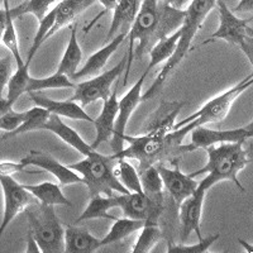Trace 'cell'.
Wrapping results in <instances>:
<instances>
[{"mask_svg": "<svg viewBox=\"0 0 253 253\" xmlns=\"http://www.w3.org/2000/svg\"><path fill=\"white\" fill-rule=\"evenodd\" d=\"M185 9H176L166 0H143L139 4L128 36L129 47L126 52V66L124 74V85L129 76L133 58H139L150 52L153 44L161 38L171 35L181 27Z\"/></svg>", "mask_w": 253, "mask_h": 253, "instance_id": "obj_1", "label": "cell"}, {"mask_svg": "<svg viewBox=\"0 0 253 253\" xmlns=\"http://www.w3.org/2000/svg\"><path fill=\"white\" fill-rule=\"evenodd\" d=\"M196 126L194 122L185 124L177 129L169 133L152 132L143 133L142 135H124V142L129 144L128 147L112 153L115 160L126 158L137 160L138 167L155 166L165 160L176 161L177 158L187 152H193L196 148L193 144H182L184 138Z\"/></svg>", "mask_w": 253, "mask_h": 253, "instance_id": "obj_2", "label": "cell"}, {"mask_svg": "<svg viewBox=\"0 0 253 253\" xmlns=\"http://www.w3.org/2000/svg\"><path fill=\"white\" fill-rule=\"evenodd\" d=\"M243 144L245 143H220L218 147H215V144L207 147V165L200 170L190 173V176L195 177L207 173V177L198 184V186L205 191L220 181H232L242 193H246V189L238 180V173L245 170L251 162V155Z\"/></svg>", "mask_w": 253, "mask_h": 253, "instance_id": "obj_3", "label": "cell"}, {"mask_svg": "<svg viewBox=\"0 0 253 253\" xmlns=\"http://www.w3.org/2000/svg\"><path fill=\"white\" fill-rule=\"evenodd\" d=\"M215 5L216 0H191L189 5L185 8L184 22H182L181 27L178 28L180 36H178L175 52L165 62L164 67L161 69V71L158 72L152 86L144 92V95H142V101L153 98L155 95L161 91L165 81L167 80L169 75L175 70L178 63L184 60L186 53L190 51L194 37L196 36L199 29L202 28L207 15L213 10Z\"/></svg>", "mask_w": 253, "mask_h": 253, "instance_id": "obj_4", "label": "cell"}, {"mask_svg": "<svg viewBox=\"0 0 253 253\" xmlns=\"http://www.w3.org/2000/svg\"><path fill=\"white\" fill-rule=\"evenodd\" d=\"M115 165L117 160L112 155H101L94 150L84 160L67 165V167L83 176V181L89 189L90 196L99 194L110 196L113 191L119 194L129 193L115 176Z\"/></svg>", "mask_w": 253, "mask_h": 253, "instance_id": "obj_5", "label": "cell"}, {"mask_svg": "<svg viewBox=\"0 0 253 253\" xmlns=\"http://www.w3.org/2000/svg\"><path fill=\"white\" fill-rule=\"evenodd\" d=\"M24 213L28 219L29 230L37 241L41 252L62 253L65 229L56 215L53 205L36 202L28 205Z\"/></svg>", "mask_w": 253, "mask_h": 253, "instance_id": "obj_6", "label": "cell"}, {"mask_svg": "<svg viewBox=\"0 0 253 253\" xmlns=\"http://www.w3.org/2000/svg\"><path fill=\"white\" fill-rule=\"evenodd\" d=\"M219 9V27L215 32L210 35L209 40L203 42L207 44L213 40H223L225 42L239 47L241 51L253 65V18H239L228 8L224 0H216Z\"/></svg>", "mask_w": 253, "mask_h": 253, "instance_id": "obj_7", "label": "cell"}, {"mask_svg": "<svg viewBox=\"0 0 253 253\" xmlns=\"http://www.w3.org/2000/svg\"><path fill=\"white\" fill-rule=\"evenodd\" d=\"M252 84L253 74H250L247 78L239 81L237 85L232 86L230 89L225 90L221 94L216 95L215 98H213L211 100L205 103L200 109L196 110L191 115H189L187 118L182 119L178 123H175L173 129H177L180 126L190 123V122H194L196 124V126H200L207 123H218V122L224 121L227 118L230 108H232L233 103L236 101V99L238 98L242 92L246 91L248 87L252 86Z\"/></svg>", "mask_w": 253, "mask_h": 253, "instance_id": "obj_8", "label": "cell"}, {"mask_svg": "<svg viewBox=\"0 0 253 253\" xmlns=\"http://www.w3.org/2000/svg\"><path fill=\"white\" fill-rule=\"evenodd\" d=\"M126 66V53L121 62L114 66L113 69L108 70L107 72L98 74L94 78L89 79L86 81H81L76 84L75 89H74V95H72L70 100H74L79 103L81 107H86L89 104L99 100H107L109 98L110 92H112V86L114 81L122 78L123 71Z\"/></svg>", "mask_w": 253, "mask_h": 253, "instance_id": "obj_9", "label": "cell"}, {"mask_svg": "<svg viewBox=\"0 0 253 253\" xmlns=\"http://www.w3.org/2000/svg\"><path fill=\"white\" fill-rule=\"evenodd\" d=\"M0 186L4 195V213L0 223V237H1L13 219L18 214L23 213L28 205L38 200L24 187V185L14 180L13 176L0 175Z\"/></svg>", "mask_w": 253, "mask_h": 253, "instance_id": "obj_10", "label": "cell"}, {"mask_svg": "<svg viewBox=\"0 0 253 253\" xmlns=\"http://www.w3.org/2000/svg\"><path fill=\"white\" fill-rule=\"evenodd\" d=\"M150 72L144 71L141 78L137 80V83L128 90L126 95L121 100H118V113H117V118L114 123V130H113L112 144L113 153H118L124 148V135H126V124L129 122L130 115L138 107V104L142 101V86H143L144 80Z\"/></svg>", "mask_w": 253, "mask_h": 253, "instance_id": "obj_11", "label": "cell"}, {"mask_svg": "<svg viewBox=\"0 0 253 253\" xmlns=\"http://www.w3.org/2000/svg\"><path fill=\"white\" fill-rule=\"evenodd\" d=\"M165 205H157L141 193H126L117 196V208L123 210L124 216L144 220V223L160 224V219L164 215Z\"/></svg>", "mask_w": 253, "mask_h": 253, "instance_id": "obj_12", "label": "cell"}, {"mask_svg": "<svg viewBox=\"0 0 253 253\" xmlns=\"http://www.w3.org/2000/svg\"><path fill=\"white\" fill-rule=\"evenodd\" d=\"M205 191L202 187H196L191 195L187 196L177 208V218L180 220V241L184 243L191 233H195L198 239H202V228H200V221H202L203 205H204Z\"/></svg>", "mask_w": 253, "mask_h": 253, "instance_id": "obj_13", "label": "cell"}, {"mask_svg": "<svg viewBox=\"0 0 253 253\" xmlns=\"http://www.w3.org/2000/svg\"><path fill=\"white\" fill-rule=\"evenodd\" d=\"M191 144L196 150L214 146L216 143H246L253 135V122L248 126L236 128V129H209L203 126H195L191 130Z\"/></svg>", "mask_w": 253, "mask_h": 253, "instance_id": "obj_14", "label": "cell"}, {"mask_svg": "<svg viewBox=\"0 0 253 253\" xmlns=\"http://www.w3.org/2000/svg\"><path fill=\"white\" fill-rule=\"evenodd\" d=\"M173 169L164 166L162 164L155 165L162 180L164 189L166 190L169 196L172 199L176 205H180L182 200L194 193L198 187V182L190 175H185L177 165V160L172 161Z\"/></svg>", "mask_w": 253, "mask_h": 253, "instance_id": "obj_15", "label": "cell"}, {"mask_svg": "<svg viewBox=\"0 0 253 253\" xmlns=\"http://www.w3.org/2000/svg\"><path fill=\"white\" fill-rule=\"evenodd\" d=\"M20 164L26 167L36 166L42 170L52 173L57 178L62 185H72V184H84L83 177L79 176L75 171H72L67 166H63L61 162H58L56 158L47 155L40 151H31L27 156H24L20 160Z\"/></svg>", "mask_w": 253, "mask_h": 253, "instance_id": "obj_16", "label": "cell"}, {"mask_svg": "<svg viewBox=\"0 0 253 253\" xmlns=\"http://www.w3.org/2000/svg\"><path fill=\"white\" fill-rule=\"evenodd\" d=\"M121 78L117 80V85L114 86L113 91L110 92L109 98L104 100V107L100 115L94 119V126L96 129V137L91 144L92 150H96L104 142H109L112 139L113 130H114L115 118L118 113V87Z\"/></svg>", "mask_w": 253, "mask_h": 253, "instance_id": "obj_17", "label": "cell"}, {"mask_svg": "<svg viewBox=\"0 0 253 253\" xmlns=\"http://www.w3.org/2000/svg\"><path fill=\"white\" fill-rule=\"evenodd\" d=\"M184 101L162 100L157 109L151 113L148 119L143 124V133L161 132L169 133L173 130L176 118L184 107Z\"/></svg>", "mask_w": 253, "mask_h": 253, "instance_id": "obj_18", "label": "cell"}, {"mask_svg": "<svg viewBox=\"0 0 253 253\" xmlns=\"http://www.w3.org/2000/svg\"><path fill=\"white\" fill-rule=\"evenodd\" d=\"M126 36H128L126 33H119V35L114 36L108 43L104 44V47H101L99 51L95 52L94 55L90 56L86 63L81 69H79L78 72L74 75L72 81H78L84 78H91V76L100 74L101 70L105 67V65L109 61V58L112 57L113 53L123 43Z\"/></svg>", "mask_w": 253, "mask_h": 253, "instance_id": "obj_19", "label": "cell"}, {"mask_svg": "<svg viewBox=\"0 0 253 253\" xmlns=\"http://www.w3.org/2000/svg\"><path fill=\"white\" fill-rule=\"evenodd\" d=\"M29 95H31V100L37 107L44 108L51 114H56L58 117H63V118L74 119V121H86L90 123H94V119L89 117V114L76 101L70 100V99L63 101L52 100L46 96H41V95L36 94V91H31Z\"/></svg>", "mask_w": 253, "mask_h": 253, "instance_id": "obj_20", "label": "cell"}, {"mask_svg": "<svg viewBox=\"0 0 253 253\" xmlns=\"http://www.w3.org/2000/svg\"><path fill=\"white\" fill-rule=\"evenodd\" d=\"M139 4H141V0H119L118 4L113 9L114 12L113 20L104 41V44L108 43L115 35H119V33L128 35L135 14L138 12Z\"/></svg>", "mask_w": 253, "mask_h": 253, "instance_id": "obj_21", "label": "cell"}, {"mask_svg": "<svg viewBox=\"0 0 253 253\" xmlns=\"http://www.w3.org/2000/svg\"><path fill=\"white\" fill-rule=\"evenodd\" d=\"M101 247L100 239L87 230L75 225H67L63 233V252L94 253Z\"/></svg>", "mask_w": 253, "mask_h": 253, "instance_id": "obj_22", "label": "cell"}, {"mask_svg": "<svg viewBox=\"0 0 253 253\" xmlns=\"http://www.w3.org/2000/svg\"><path fill=\"white\" fill-rule=\"evenodd\" d=\"M42 130H49L51 133L56 134L58 138L62 139L63 142L72 148H75L78 152H80L83 156H87L92 152V148L90 144L84 141L75 129H72L71 126L63 123L61 121V117L56 114H51L46 123L42 126Z\"/></svg>", "mask_w": 253, "mask_h": 253, "instance_id": "obj_23", "label": "cell"}, {"mask_svg": "<svg viewBox=\"0 0 253 253\" xmlns=\"http://www.w3.org/2000/svg\"><path fill=\"white\" fill-rule=\"evenodd\" d=\"M96 0H61L55 6V23L46 36V41L63 27L71 24L79 15L83 14Z\"/></svg>", "mask_w": 253, "mask_h": 253, "instance_id": "obj_24", "label": "cell"}, {"mask_svg": "<svg viewBox=\"0 0 253 253\" xmlns=\"http://www.w3.org/2000/svg\"><path fill=\"white\" fill-rule=\"evenodd\" d=\"M81 60H83V51H81L78 40V26L72 24L69 43H67L66 49L63 52V56L61 58L60 65H58L56 72L62 74V75L67 76L70 80H72L74 75L78 72L79 67H80Z\"/></svg>", "mask_w": 253, "mask_h": 253, "instance_id": "obj_25", "label": "cell"}, {"mask_svg": "<svg viewBox=\"0 0 253 253\" xmlns=\"http://www.w3.org/2000/svg\"><path fill=\"white\" fill-rule=\"evenodd\" d=\"M139 180H141L142 191L151 202L157 205H165V193L162 180L156 166L138 167Z\"/></svg>", "mask_w": 253, "mask_h": 253, "instance_id": "obj_26", "label": "cell"}, {"mask_svg": "<svg viewBox=\"0 0 253 253\" xmlns=\"http://www.w3.org/2000/svg\"><path fill=\"white\" fill-rule=\"evenodd\" d=\"M117 208V196L114 195H94L91 196V200L85 208L83 213L80 214L78 219L75 220V224H79L81 221L90 220V219H110L114 220L117 216L110 215L109 210Z\"/></svg>", "mask_w": 253, "mask_h": 253, "instance_id": "obj_27", "label": "cell"}, {"mask_svg": "<svg viewBox=\"0 0 253 253\" xmlns=\"http://www.w3.org/2000/svg\"><path fill=\"white\" fill-rule=\"evenodd\" d=\"M24 187L42 204L72 207V203L63 195L60 185L46 181L37 185H24Z\"/></svg>", "mask_w": 253, "mask_h": 253, "instance_id": "obj_28", "label": "cell"}, {"mask_svg": "<svg viewBox=\"0 0 253 253\" xmlns=\"http://www.w3.org/2000/svg\"><path fill=\"white\" fill-rule=\"evenodd\" d=\"M144 225V220L132 218H117L114 219V224L110 228L109 233L104 238L100 239L101 247L108 245H113L122 239L126 238L128 236L133 234L137 230H141V228Z\"/></svg>", "mask_w": 253, "mask_h": 253, "instance_id": "obj_29", "label": "cell"}, {"mask_svg": "<svg viewBox=\"0 0 253 253\" xmlns=\"http://www.w3.org/2000/svg\"><path fill=\"white\" fill-rule=\"evenodd\" d=\"M178 36H180V31H176L171 35L166 36V37L161 38L160 41H157L155 44H153L152 48L150 49V63H148V66H147L146 71L151 72V70L153 67H156L157 65L162 62H166L169 58L171 57L173 52H175L176 44H177L178 41Z\"/></svg>", "mask_w": 253, "mask_h": 253, "instance_id": "obj_30", "label": "cell"}, {"mask_svg": "<svg viewBox=\"0 0 253 253\" xmlns=\"http://www.w3.org/2000/svg\"><path fill=\"white\" fill-rule=\"evenodd\" d=\"M51 113L46 110L44 108H41L36 105L32 109L26 110V118H24L23 123L18 126L17 129H14L10 133H5L3 139L10 138V137H15L22 133H28V132H35V130L42 129V126L46 123Z\"/></svg>", "mask_w": 253, "mask_h": 253, "instance_id": "obj_31", "label": "cell"}, {"mask_svg": "<svg viewBox=\"0 0 253 253\" xmlns=\"http://www.w3.org/2000/svg\"><path fill=\"white\" fill-rule=\"evenodd\" d=\"M117 178L129 193H141L142 185L139 173L134 166L126 158H118L114 167Z\"/></svg>", "mask_w": 253, "mask_h": 253, "instance_id": "obj_32", "label": "cell"}, {"mask_svg": "<svg viewBox=\"0 0 253 253\" xmlns=\"http://www.w3.org/2000/svg\"><path fill=\"white\" fill-rule=\"evenodd\" d=\"M31 60L24 61V65L22 66H17L15 72L10 76L8 81V95L6 99L9 103L14 105L15 101L19 99L20 95H23L27 92V85H28V80L31 78L29 75V66H31Z\"/></svg>", "mask_w": 253, "mask_h": 253, "instance_id": "obj_33", "label": "cell"}, {"mask_svg": "<svg viewBox=\"0 0 253 253\" xmlns=\"http://www.w3.org/2000/svg\"><path fill=\"white\" fill-rule=\"evenodd\" d=\"M142 232L133 246L132 253H150L164 237V230L160 224L144 223Z\"/></svg>", "mask_w": 253, "mask_h": 253, "instance_id": "obj_34", "label": "cell"}, {"mask_svg": "<svg viewBox=\"0 0 253 253\" xmlns=\"http://www.w3.org/2000/svg\"><path fill=\"white\" fill-rule=\"evenodd\" d=\"M76 83L70 80L67 76L62 74L55 72L52 76L47 78H29L28 85H27V92L31 91H41V90H48V89H75Z\"/></svg>", "mask_w": 253, "mask_h": 253, "instance_id": "obj_35", "label": "cell"}, {"mask_svg": "<svg viewBox=\"0 0 253 253\" xmlns=\"http://www.w3.org/2000/svg\"><path fill=\"white\" fill-rule=\"evenodd\" d=\"M56 1L57 0H26L14 8H9V14L12 15L14 20L26 14H32L40 22L49 12L52 4Z\"/></svg>", "mask_w": 253, "mask_h": 253, "instance_id": "obj_36", "label": "cell"}, {"mask_svg": "<svg viewBox=\"0 0 253 253\" xmlns=\"http://www.w3.org/2000/svg\"><path fill=\"white\" fill-rule=\"evenodd\" d=\"M1 43L10 51V55L14 58L17 66H22L24 65V61L20 56L19 51V44H18V36H17V29L14 26V19L12 15L9 14L8 9V20H6L5 28H4L3 36H1Z\"/></svg>", "mask_w": 253, "mask_h": 253, "instance_id": "obj_37", "label": "cell"}, {"mask_svg": "<svg viewBox=\"0 0 253 253\" xmlns=\"http://www.w3.org/2000/svg\"><path fill=\"white\" fill-rule=\"evenodd\" d=\"M55 8H52L51 10L38 22L40 26H38L37 33H36L35 38H33V42H32L31 49H29L28 56H27V60H33V57H35V55L37 53L38 49H40V47L46 42L47 33H48L49 29L52 28L53 23H55Z\"/></svg>", "mask_w": 253, "mask_h": 253, "instance_id": "obj_38", "label": "cell"}, {"mask_svg": "<svg viewBox=\"0 0 253 253\" xmlns=\"http://www.w3.org/2000/svg\"><path fill=\"white\" fill-rule=\"evenodd\" d=\"M220 234L216 233L213 236H209L207 238L199 239L198 243L191 246H186L184 243L175 245L172 242H167V252L169 253H205L209 251V248L219 239Z\"/></svg>", "mask_w": 253, "mask_h": 253, "instance_id": "obj_39", "label": "cell"}, {"mask_svg": "<svg viewBox=\"0 0 253 253\" xmlns=\"http://www.w3.org/2000/svg\"><path fill=\"white\" fill-rule=\"evenodd\" d=\"M26 118V112H15L14 109H10L0 118V129L5 133H10L17 129L20 124L23 123Z\"/></svg>", "mask_w": 253, "mask_h": 253, "instance_id": "obj_40", "label": "cell"}, {"mask_svg": "<svg viewBox=\"0 0 253 253\" xmlns=\"http://www.w3.org/2000/svg\"><path fill=\"white\" fill-rule=\"evenodd\" d=\"M12 76V58L0 57V96H3V91L8 85V81Z\"/></svg>", "mask_w": 253, "mask_h": 253, "instance_id": "obj_41", "label": "cell"}, {"mask_svg": "<svg viewBox=\"0 0 253 253\" xmlns=\"http://www.w3.org/2000/svg\"><path fill=\"white\" fill-rule=\"evenodd\" d=\"M26 170V166L20 162H0V175L13 176L14 173Z\"/></svg>", "mask_w": 253, "mask_h": 253, "instance_id": "obj_42", "label": "cell"}, {"mask_svg": "<svg viewBox=\"0 0 253 253\" xmlns=\"http://www.w3.org/2000/svg\"><path fill=\"white\" fill-rule=\"evenodd\" d=\"M99 1H100L101 5H103L104 9H103V10H101L100 13H99L98 15H96V17L94 18V19L91 20V22H90L89 24H87V27H86V28H85V32H87V31H89V29H91L92 27L95 26V23H96V22H98V20L100 19L101 17H104V14H105V13L112 12L113 9L115 8V5L118 4L119 0H99Z\"/></svg>", "mask_w": 253, "mask_h": 253, "instance_id": "obj_43", "label": "cell"}, {"mask_svg": "<svg viewBox=\"0 0 253 253\" xmlns=\"http://www.w3.org/2000/svg\"><path fill=\"white\" fill-rule=\"evenodd\" d=\"M233 13H252L253 12V0H239L236 8L230 9Z\"/></svg>", "mask_w": 253, "mask_h": 253, "instance_id": "obj_44", "label": "cell"}, {"mask_svg": "<svg viewBox=\"0 0 253 253\" xmlns=\"http://www.w3.org/2000/svg\"><path fill=\"white\" fill-rule=\"evenodd\" d=\"M27 253H41L40 246H38L37 241L33 237V234L31 233V230L28 229V233H27Z\"/></svg>", "mask_w": 253, "mask_h": 253, "instance_id": "obj_45", "label": "cell"}, {"mask_svg": "<svg viewBox=\"0 0 253 253\" xmlns=\"http://www.w3.org/2000/svg\"><path fill=\"white\" fill-rule=\"evenodd\" d=\"M10 8V6H9ZM0 8V44H1V36H3L4 28H5L6 20H8V9Z\"/></svg>", "mask_w": 253, "mask_h": 253, "instance_id": "obj_46", "label": "cell"}, {"mask_svg": "<svg viewBox=\"0 0 253 253\" xmlns=\"http://www.w3.org/2000/svg\"><path fill=\"white\" fill-rule=\"evenodd\" d=\"M10 109H13V104L9 103V100L6 98L0 96V118Z\"/></svg>", "mask_w": 253, "mask_h": 253, "instance_id": "obj_47", "label": "cell"}, {"mask_svg": "<svg viewBox=\"0 0 253 253\" xmlns=\"http://www.w3.org/2000/svg\"><path fill=\"white\" fill-rule=\"evenodd\" d=\"M166 1L176 9H185L191 0H166Z\"/></svg>", "mask_w": 253, "mask_h": 253, "instance_id": "obj_48", "label": "cell"}, {"mask_svg": "<svg viewBox=\"0 0 253 253\" xmlns=\"http://www.w3.org/2000/svg\"><path fill=\"white\" fill-rule=\"evenodd\" d=\"M238 242H239V243H241L242 246H243V247H246V248H247V251H248V252H250V253H252V252H253V250H252L253 247H252V246H251V245H247V242H246V241H242L241 238L238 239Z\"/></svg>", "mask_w": 253, "mask_h": 253, "instance_id": "obj_49", "label": "cell"}, {"mask_svg": "<svg viewBox=\"0 0 253 253\" xmlns=\"http://www.w3.org/2000/svg\"><path fill=\"white\" fill-rule=\"evenodd\" d=\"M1 5L3 8H9V0H1Z\"/></svg>", "mask_w": 253, "mask_h": 253, "instance_id": "obj_50", "label": "cell"}, {"mask_svg": "<svg viewBox=\"0 0 253 253\" xmlns=\"http://www.w3.org/2000/svg\"><path fill=\"white\" fill-rule=\"evenodd\" d=\"M0 5H1V0H0Z\"/></svg>", "mask_w": 253, "mask_h": 253, "instance_id": "obj_51", "label": "cell"}]
</instances>
